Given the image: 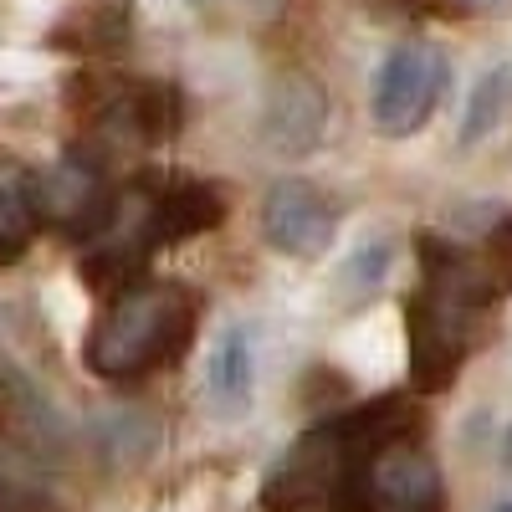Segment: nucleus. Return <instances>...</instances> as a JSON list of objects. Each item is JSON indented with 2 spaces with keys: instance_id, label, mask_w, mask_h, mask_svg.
<instances>
[{
  "instance_id": "1",
  "label": "nucleus",
  "mask_w": 512,
  "mask_h": 512,
  "mask_svg": "<svg viewBox=\"0 0 512 512\" xmlns=\"http://www.w3.org/2000/svg\"><path fill=\"white\" fill-rule=\"evenodd\" d=\"M200 308L185 287H134L113 297L88 338V369L103 379H139L175 364L195 338Z\"/></svg>"
},
{
  "instance_id": "2",
  "label": "nucleus",
  "mask_w": 512,
  "mask_h": 512,
  "mask_svg": "<svg viewBox=\"0 0 512 512\" xmlns=\"http://www.w3.org/2000/svg\"><path fill=\"white\" fill-rule=\"evenodd\" d=\"M328 512H446L441 472L415 446V436H405L374 456L344 461Z\"/></svg>"
},
{
  "instance_id": "3",
  "label": "nucleus",
  "mask_w": 512,
  "mask_h": 512,
  "mask_svg": "<svg viewBox=\"0 0 512 512\" xmlns=\"http://www.w3.org/2000/svg\"><path fill=\"white\" fill-rule=\"evenodd\" d=\"M446 82H451V62L436 47H415V41H405V47H395L374 72V98H369L374 123L384 128V134H395V139L415 134V128L441 108Z\"/></svg>"
},
{
  "instance_id": "4",
  "label": "nucleus",
  "mask_w": 512,
  "mask_h": 512,
  "mask_svg": "<svg viewBox=\"0 0 512 512\" xmlns=\"http://www.w3.org/2000/svg\"><path fill=\"white\" fill-rule=\"evenodd\" d=\"M338 472H344V436H338V420H318L313 431L277 461V472L262 482V512H318V507H328Z\"/></svg>"
},
{
  "instance_id": "5",
  "label": "nucleus",
  "mask_w": 512,
  "mask_h": 512,
  "mask_svg": "<svg viewBox=\"0 0 512 512\" xmlns=\"http://www.w3.org/2000/svg\"><path fill=\"white\" fill-rule=\"evenodd\" d=\"M262 236L287 256H323L338 236V205L303 180H277L262 195Z\"/></svg>"
},
{
  "instance_id": "6",
  "label": "nucleus",
  "mask_w": 512,
  "mask_h": 512,
  "mask_svg": "<svg viewBox=\"0 0 512 512\" xmlns=\"http://www.w3.org/2000/svg\"><path fill=\"white\" fill-rule=\"evenodd\" d=\"M405 333H410V379L415 390L436 395L456 379L461 359H466V318H456L451 308H441L436 297L415 292L405 303Z\"/></svg>"
},
{
  "instance_id": "7",
  "label": "nucleus",
  "mask_w": 512,
  "mask_h": 512,
  "mask_svg": "<svg viewBox=\"0 0 512 512\" xmlns=\"http://www.w3.org/2000/svg\"><path fill=\"white\" fill-rule=\"evenodd\" d=\"M323 123H328V93L318 88V77L287 72L272 82L267 113H262V139L277 154H287V159L313 154L323 144Z\"/></svg>"
},
{
  "instance_id": "8",
  "label": "nucleus",
  "mask_w": 512,
  "mask_h": 512,
  "mask_svg": "<svg viewBox=\"0 0 512 512\" xmlns=\"http://www.w3.org/2000/svg\"><path fill=\"white\" fill-rule=\"evenodd\" d=\"M226 221V200L216 185L205 180H175L169 190L154 195L149 205V221H144V241L149 246H164V241H190V236H205Z\"/></svg>"
},
{
  "instance_id": "9",
  "label": "nucleus",
  "mask_w": 512,
  "mask_h": 512,
  "mask_svg": "<svg viewBox=\"0 0 512 512\" xmlns=\"http://www.w3.org/2000/svg\"><path fill=\"white\" fill-rule=\"evenodd\" d=\"M205 390L216 400V410H226V415H241L251 405V333L246 328H226L221 344L210 349Z\"/></svg>"
},
{
  "instance_id": "10",
  "label": "nucleus",
  "mask_w": 512,
  "mask_h": 512,
  "mask_svg": "<svg viewBox=\"0 0 512 512\" xmlns=\"http://www.w3.org/2000/svg\"><path fill=\"white\" fill-rule=\"evenodd\" d=\"M118 113H123L128 128H134V139L159 144V139H175V134H180V123H185V98H180L175 82H139L134 93H123Z\"/></svg>"
},
{
  "instance_id": "11",
  "label": "nucleus",
  "mask_w": 512,
  "mask_h": 512,
  "mask_svg": "<svg viewBox=\"0 0 512 512\" xmlns=\"http://www.w3.org/2000/svg\"><path fill=\"white\" fill-rule=\"evenodd\" d=\"M149 241H113L103 251H93L88 262H82V277H88L103 297H123V292H134L149 272Z\"/></svg>"
},
{
  "instance_id": "12",
  "label": "nucleus",
  "mask_w": 512,
  "mask_h": 512,
  "mask_svg": "<svg viewBox=\"0 0 512 512\" xmlns=\"http://www.w3.org/2000/svg\"><path fill=\"white\" fill-rule=\"evenodd\" d=\"M31 236H36V200L16 185H0V267L21 262Z\"/></svg>"
},
{
  "instance_id": "13",
  "label": "nucleus",
  "mask_w": 512,
  "mask_h": 512,
  "mask_svg": "<svg viewBox=\"0 0 512 512\" xmlns=\"http://www.w3.org/2000/svg\"><path fill=\"white\" fill-rule=\"evenodd\" d=\"M502 103H507V67H492L472 88V103H466V118H461V144L487 139L502 118Z\"/></svg>"
},
{
  "instance_id": "14",
  "label": "nucleus",
  "mask_w": 512,
  "mask_h": 512,
  "mask_svg": "<svg viewBox=\"0 0 512 512\" xmlns=\"http://www.w3.org/2000/svg\"><path fill=\"white\" fill-rule=\"evenodd\" d=\"M390 262H395V246H390V241H369V246H359V251H354V262L344 267V282H349L354 292H369V287H379V282H384Z\"/></svg>"
},
{
  "instance_id": "15",
  "label": "nucleus",
  "mask_w": 512,
  "mask_h": 512,
  "mask_svg": "<svg viewBox=\"0 0 512 512\" xmlns=\"http://www.w3.org/2000/svg\"><path fill=\"white\" fill-rule=\"evenodd\" d=\"M364 6L374 16H415V21H425V16H441L446 0H364Z\"/></svg>"
},
{
  "instance_id": "16",
  "label": "nucleus",
  "mask_w": 512,
  "mask_h": 512,
  "mask_svg": "<svg viewBox=\"0 0 512 512\" xmlns=\"http://www.w3.org/2000/svg\"><path fill=\"white\" fill-rule=\"evenodd\" d=\"M466 6H507V0H466Z\"/></svg>"
},
{
  "instance_id": "17",
  "label": "nucleus",
  "mask_w": 512,
  "mask_h": 512,
  "mask_svg": "<svg viewBox=\"0 0 512 512\" xmlns=\"http://www.w3.org/2000/svg\"><path fill=\"white\" fill-rule=\"evenodd\" d=\"M497 512H512V502H502V507H497Z\"/></svg>"
}]
</instances>
